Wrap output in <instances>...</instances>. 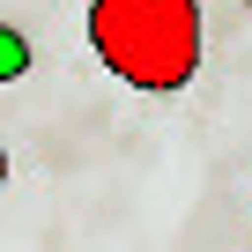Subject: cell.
<instances>
[{
    "mask_svg": "<svg viewBox=\"0 0 252 252\" xmlns=\"http://www.w3.org/2000/svg\"><path fill=\"white\" fill-rule=\"evenodd\" d=\"M89 45L126 89L171 96L200 74V0H89Z\"/></svg>",
    "mask_w": 252,
    "mask_h": 252,
    "instance_id": "6da1fadb",
    "label": "cell"
},
{
    "mask_svg": "<svg viewBox=\"0 0 252 252\" xmlns=\"http://www.w3.org/2000/svg\"><path fill=\"white\" fill-rule=\"evenodd\" d=\"M8 74H23V37L0 30V82H8Z\"/></svg>",
    "mask_w": 252,
    "mask_h": 252,
    "instance_id": "7a4b0ae2",
    "label": "cell"
},
{
    "mask_svg": "<svg viewBox=\"0 0 252 252\" xmlns=\"http://www.w3.org/2000/svg\"><path fill=\"white\" fill-rule=\"evenodd\" d=\"M0 186H8V149H0Z\"/></svg>",
    "mask_w": 252,
    "mask_h": 252,
    "instance_id": "3957f363",
    "label": "cell"
}]
</instances>
